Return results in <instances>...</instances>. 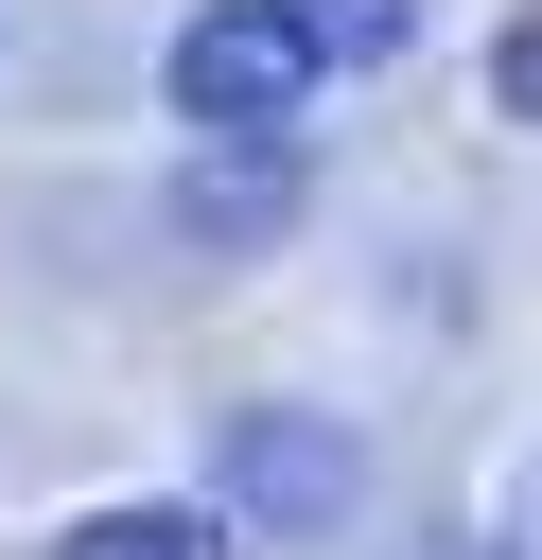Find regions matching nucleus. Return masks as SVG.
<instances>
[{
  "instance_id": "1",
  "label": "nucleus",
  "mask_w": 542,
  "mask_h": 560,
  "mask_svg": "<svg viewBox=\"0 0 542 560\" xmlns=\"http://www.w3.org/2000/svg\"><path fill=\"white\" fill-rule=\"evenodd\" d=\"M157 88H175V122H192V140H280V122H297V88H315V35H297L280 0H210V18H175Z\"/></svg>"
},
{
  "instance_id": "2",
  "label": "nucleus",
  "mask_w": 542,
  "mask_h": 560,
  "mask_svg": "<svg viewBox=\"0 0 542 560\" xmlns=\"http://www.w3.org/2000/svg\"><path fill=\"white\" fill-rule=\"evenodd\" d=\"M210 490H227V525H350L367 508V455L315 402H245V420H210Z\"/></svg>"
},
{
  "instance_id": "3",
  "label": "nucleus",
  "mask_w": 542,
  "mask_h": 560,
  "mask_svg": "<svg viewBox=\"0 0 542 560\" xmlns=\"http://www.w3.org/2000/svg\"><path fill=\"white\" fill-rule=\"evenodd\" d=\"M280 210H297V140H192V175H175L192 245H262Z\"/></svg>"
},
{
  "instance_id": "4",
  "label": "nucleus",
  "mask_w": 542,
  "mask_h": 560,
  "mask_svg": "<svg viewBox=\"0 0 542 560\" xmlns=\"http://www.w3.org/2000/svg\"><path fill=\"white\" fill-rule=\"evenodd\" d=\"M52 560H227V508H87Z\"/></svg>"
},
{
  "instance_id": "5",
  "label": "nucleus",
  "mask_w": 542,
  "mask_h": 560,
  "mask_svg": "<svg viewBox=\"0 0 542 560\" xmlns=\"http://www.w3.org/2000/svg\"><path fill=\"white\" fill-rule=\"evenodd\" d=\"M297 35H315V70H385L402 35H420V0H280Z\"/></svg>"
},
{
  "instance_id": "6",
  "label": "nucleus",
  "mask_w": 542,
  "mask_h": 560,
  "mask_svg": "<svg viewBox=\"0 0 542 560\" xmlns=\"http://www.w3.org/2000/svg\"><path fill=\"white\" fill-rule=\"evenodd\" d=\"M490 105H507V122H542V0L490 35Z\"/></svg>"
}]
</instances>
